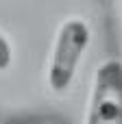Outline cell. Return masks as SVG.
<instances>
[{"label": "cell", "instance_id": "cell-1", "mask_svg": "<svg viewBox=\"0 0 122 124\" xmlns=\"http://www.w3.org/2000/svg\"><path fill=\"white\" fill-rule=\"evenodd\" d=\"M89 26L81 17H68L55 37V48L48 65V85L52 92H63L72 83L83 52L89 44Z\"/></svg>", "mask_w": 122, "mask_h": 124}, {"label": "cell", "instance_id": "cell-2", "mask_svg": "<svg viewBox=\"0 0 122 124\" xmlns=\"http://www.w3.org/2000/svg\"><path fill=\"white\" fill-rule=\"evenodd\" d=\"M85 124H122V63L105 61L94 76Z\"/></svg>", "mask_w": 122, "mask_h": 124}, {"label": "cell", "instance_id": "cell-3", "mask_svg": "<svg viewBox=\"0 0 122 124\" xmlns=\"http://www.w3.org/2000/svg\"><path fill=\"white\" fill-rule=\"evenodd\" d=\"M7 124H68L61 118H52V116H39V118H26V120H15V122Z\"/></svg>", "mask_w": 122, "mask_h": 124}, {"label": "cell", "instance_id": "cell-4", "mask_svg": "<svg viewBox=\"0 0 122 124\" xmlns=\"http://www.w3.org/2000/svg\"><path fill=\"white\" fill-rule=\"evenodd\" d=\"M11 63V46L9 41L0 35V70H7Z\"/></svg>", "mask_w": 122, "mask_h": 124}]
</instances>
